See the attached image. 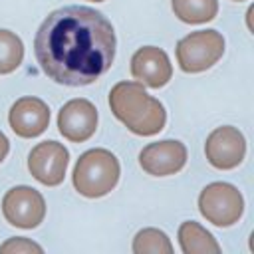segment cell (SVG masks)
Masks as SVG:
<instances>
[{"instance_id": "3", "label": "cell", "mask_w": 254, "mask_h": 254, "mask_svg": "<svg viewBox=\"0 0 254 254\" xmlns=\"http://www.w3.org/2000/svg\"><path fill=\"white\" fill-rule=\"evenodd\" d=\"M119 161L107 149L85 151L73 169V187L87 198H99L111 192L119 181Z\"/></svg>"}, {"instance_id": "17", "label": "cell", "mask_w": 254, "mask_h": 254, "mask_svg": "<svg viewBox=\"0 0 254 254\" xmlns=\"http://www.w3.org/2000/svg\"><path fill=\"white\" fill-rule=\"evenodd\" d=\"M0 252L2 254H28V252H36V254H42L44 248L24 236H16V238H10L6 240L2 246H0Z\"/></svg>"}, {"instance_id": "6", "label": "cell", "mask_w": 254, "mask_h": 254, "mask_svg": "<svg viewBox=\"0 0 254 254\" xmlns=\"http://www.w3.org/2000/svg\"><path fill=\"white\" fill-rule=\"evenodd\" d=\"M4 218L18 228H36L46 216V200L32 187H14L2 198Z\"/></svg>"}, {"instance_id": "16", "label": "cell", "mask_w": 254, "mask_h": 254, "mask_svg": "<svg viewBox=\"0 0 254 254\" xmlns=\"http://www.w3.org/2000/svg\"><path fill=\"white\" fill-rule=\"evenodd\" d=\"M135 254H173L169 236L159 228H143L133 238Z\"/></svg>"}, {"instance_id": "5", "label": "cell", "mask_w": 254, "mask_h": 254, "mask_svg": "<svg viewBox=\"0 0 254 254\" xmlns=\"http://www.w3.org/2000/svg\"><path fill=\"white\" fill-rule=\"evenodd\" d=\"M198 210L214 226H232L244 212V198L234 185L210 183L200 190Z\"/></svg>"}, {"instance_id": "11", "label": "cell", "mask_w": 254, "mask_h": 254, "mask_svg": "<svg viewBox=\"0 0 254 254\" xmlns=\"http://www.w3.org/2000/svg\"><path fill=\"white\" fill-rule=\"evenodd\" d=\"M131 73L137 81H141L147 87H163L171 75L173 65L169 62V56L155 46L139 48L131 58Z\"/></svg>"}, {"instance_id": "9", "label": "cell", "mask_w": 254, "mask_h": 254, "mask_svg": "<svg viewBox=\"0 0 254 254\" xmlns=\"http://www.w3.org/2000/svg\"><path fill=\"white\" fill-rule=\"evenodd\" d=\"M60 133L71 143L87 141L97 129V109L91 101L77 97L69 99L58 115Z\"/></svg>"}, {"instance_id": "1", "label": "cell", "mask_w": 254, "mask_h": 254, "mask_svg": "<svg viewBox=\"0 0 254 254\" xmlns=\"http://www.w3.org/2000/svg\"><path fill=\"white\" fill-rule=\"evenodd\" d=\"M42 71L64 85H87L101 77L115 58L111 22L87 6L54 10L34 40Z\"/></svg>"}, {"instance_id": "13", "label": "cell", "mask_w": 254, "mask_h": 254, "mask_svg": "<svg viewBox=\"0 0 254 254\" xmlns=\"http://www.w3.org/2000/svg\"><path fill=\"white\" fill-rule=\"evenodd\" d=\"M179 244L185 254H218L220 246L214 236L194 220H187L179 226Z\"/></svg>"}, {"instance_id": "19", "label": "cell", "mask_w": 254, "mask_h": 254, "mask_svg": "<svg viewBox=\"0 0 254 254\" xmlns=\"http://www.w3.org/2000/svg\"><path fill=\"white\" fill-rule=\"evenodd\" d=\"M89 2H103V0H89Z\"/></svg>"}, {"instance_id": "7", "label": "cell", "mask_w": 254, "mask_h": 254, "mask_svg": "<svg viewBox=\"0 0 254 254\" xmlns=\"http://www.w3.org/2000/svg\"><path fill=\"white\" fill-rule=\"evenodd\" d=\"M67 163H69V153L58 141L38 143L28 155V169L32 177L46 187H56L64 181Z\"/></svg>"}, {"instance_id": "15", "label": "cell", "mask_w": 254, "mask_h": 254, "mask_svg": "<svg viewBox=\"0 0 254 254\" xmlns=\"http://www.w3.org/2000/svg\"><path fill=\"white\" fill-rule=\"evenodd\" d=\"M22 60H24L22 40L10 30H0V75L18 69Z\"/></svg>"}, {"instance_id": "18", "label": "cell", "mask_w": 254, "mask_h": 254, "mask_svg": "<svg viewBox=\"0 0 254 254\" xmlns=\"http://www.w3.org/2000/svg\"><path fill=\"white\" fill-rule=\"evenodd\" d=\"M8 151H10V143H8V139H6V135L0 131V163L6 159V155H8Z\"/></svg>"}, {"instance_id": "10", "label": "cell", "mask_w": 254, "mask_h": 254, "mask_svg": "<svg viewBox=\"0 0 254 254\" xmlns=\"http://www.w3.org/2000/svg\"><path fill=\"white\" fill-rule=\"evenodd\" d=\"M187 163V147L181 141L165 139L149 143L139 153V165L153 177H167L179 173Z\"/></svg>"}, {"instance_id": "20", "label": "cell", "mask_w": 254, "mask_h": 254, "mask_svg": "<svg viewBox=\"0 0 254 254\" xmlns=\"http://www.w3.org/2000/svg\"><path fill=\"white\" fill-rule=\"evenodd\" d=\"M234 2H242V0H234Z\"/></svg>"}, {"instance_id": "2", "label": "cell", "mask_w": 254, "mask_h": 254, "mask_svg": "<svg viewBox=\"0 0 254 254\" xmlns=\"http://www.w3.org/2000/svg\"><path fill=\"white\" fill-rule=\"evenodd\" d=\"M109 107L113 115L135 135H157L167 121L165 107L151 97L141 81H119L109 91Z\"/></svg>"}, {"instance_id": "14", "label": "cell", "mask_w": 254, "mask_h": 254, "mask_svg": "<svg viewBox=\"0 0 254 254\" xmlns=\"http://www.w3.org/2000/svg\"><path fill=\"white\" fill-rule=\"evenodd\" d=\"M173 12L181 22L202 24L216 16L218 0H173Z\"/></svg>"}, {"instance_id": "8", "label": "cell", "mask_w": 254, "mask_h": 254, "mask_svg": "<svg viewBox=\"0 0 254 254\" xmlns=\"http://www.w3.org/2000/svg\"><path fill=\"white\" fill-rule=\"evenodd\" d=\"M204 155L208 163L220 171L234 169L242 163L246 155V141L244 135L230 125L216 127L204 143Z\"/></svg>"}, {"instance_id": "4", "label": "cell", "mask_w": 254, "mask_h": 254, "mask_svg": "<svg viewBox=\"0 0 254 254\" xmlns=\"http://www.w3.org/2000/svg\"><path fill=\"white\" fill-rule=\"evenodd\" d=\"M224 54V38L216 30L190 32L177 44V62L183 71L198 73L212 67Z\"/></svg>"}, {"instance_id": "12", "label": "cell", "mask_w": 254, "mask_h": 254, "mask_svg": "<svg viewBox=\"0 0 254 254\" xmlns=\"http://www.w3.org/2000/svg\"><path fill=\"white\" fill-rule=\"evenodd\" d=\"M10 127L16 135L24 139H32L42 135L50 123V109L38 97H20L8 115Z\"/></svg>"}]
</instances>
